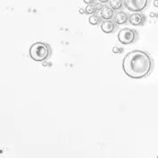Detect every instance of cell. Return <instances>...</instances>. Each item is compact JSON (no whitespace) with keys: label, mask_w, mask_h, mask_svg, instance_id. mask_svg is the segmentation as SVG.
I'll return each instance as SVG.
<instances>
[{"label":"cell","mask_w":158,"mask_h":158,"mask_svg":"<svg viewBox=\"0 0 158 158\" xmlns=\"http://www.w3.org/2000/svg\"><path fill=\"white\" fill-rule=\"evenodd\" d=\"M100 16L103 20H110L114 17V10L112 9L110 6L108 7L106 6H103L102 9L101 11Z\"/></svg>","instance_id":"52a82bcc"},{"label":"cell","mask_w":158,"mask_h":158,"mask_svg":"<svg viewBox=\"0 0 158 158\" xmlns=\"http://www.w3.org/2000/svg\"><path fill=\"white\" fill-rule=\"evenodd\" d=\"M137 38V33L134 30L124 28L121 29L118 33V41L124 45H128L133 43Z\"/></svg>","instance_id":"3957f363"},{"label":"cell","mask_w":158,"mask_h":158,"mask_svg":"<svg viewBox=\"0 0 158 158\" xmlns=\"http://www.w3.org/2000/svg\"><path fill=\"white\" fill-rule=\"evenodd\" d=\"M99 2H100V3H102V4H105V3H108V2H110V0H99Z\"/></svg>","instance_id":"9a60e30c"},{"label":"cell","mask_w":158,"mask_h":158,"mask_svg":"<svg viewBox=\"0 0 158 158\" xmlns=\"http://www.w3.org/2000/svg\"><path fill=\"white\" fill-rule=\"evenodd\" d=\"M94 6H95V10H96V12H95V13H97V15H101V11H102V7H103L102 4V3H98V4H96Z\"/></svg>","instance_id":"7c38bea8"},{"label":"cell","mask_w":158,"mask_h":158,"mask_svg":"<svg viewBox=\"0 0 158 158\" xmlns=\"http://www.w3.org/2000/svg\"><path fill=\"white\" fill-rule=\"evenodd\" d=\"M113 19H114L113 22H114L116 24L120 25V24H124V23H126L128 22V16L125 12H118V13H117V14L114 15Z\"/></svg>","instance_id":"ba28073f"},{"label":"cell","mask_w":158,"mask_h":158,"mask_svg":"<svg viewBox=\"0 0 158 158\" xmlns=\"http://www.w3.org/2000/svg\"><path fill=\"white\" fill-rule=\"evenodd\" d=\"M121 50H122V49H119V48H117V47H116V48H113V49H112V51H113L114 53H115V52H116V53H120Z\"/></svg>","instance_id":"5bb4252c"},{"label":"cell","mask_w":158,"mask_h":158,"mask_svg":"<svg viewBox=\"0 0 158 158\" xmlns=\"http://www.w3.org/2000/svg\"><path fill=\"white\" fill-rule=\"evenodd\" d=\"M110 6L113 10L120 9L124 4V0H110Z\"/></svg>","instance_id":"9c48e42d"},{"label":"cell","mask_w":158,"mask_h":158,"mask_svg":"<svg viewBox=\"0 0 158 158\" xmlns=\"http://www.w3.org/2000/svg\"><path fill=\"white\" fill-rule=\"evenodd\" d=\"M89 23H90V24H92V25H97L99 24V23H100V18H99V16L97 15H92L90 17H89Z\"/></svg>","instance_id":"30bf717a"},{"label":"cell","mask_w":158,"mask_h":158,"mask_svg":"<svg viewBox=\"0 0 158 158\" xmlns=\"http://www.w3.org/2000/svg\"><path fill=\"white\" fill-rule=\"evenodd\" d=\"M124 5L129 11L138 13L148 6V0H124Z\"/></svg>","instance_id":"277c9868"},{"label":"cell","mask_w":158,"mask_h":158,"mask_svg":"<svg viewBox=\"0 0 158 158\" xmlns=\"http://www.w3.org/2000/svg\"><path fill=\"white\" fill-rule=\"evenodd\" d=\"M122 67L128 77L141 79L150 74L153 68V60L144 50H133L125 56Z\"/></svg>","instance_id":"6da1fadb"},{"label":"cell","mask_w":158,"mask_h":158,"mask_svg":"<svg viewBox=\"0 0 158 158\" xmlns=\"http://www.w3.org/2000/svg\"><path fill=\"white\" fill-rule=\"evenodd\" d=\"M79 12H80L81 14H84V13H85V10H84V9H82V8H81V9L79 10Z\"/></svg>","instance_id":"2e32d148"},{"label":"cell","mask_w":158,"mask_h":158,"mask_svg":"<svg viewBox=\"0 0 158 158\" xmlns=\"http://www.w3.org/2000/svg\"><path fill=\"white\" fill-rule=\"evenodd\" d=\"M157 158H158V156H157Z\"/></svg>","instance_id":"e0dca14e"},{"label":"cell","mask_w":158,"mask_h":158,"mask_svg":"<svg viewBox=\"0 0 158 158\" xmlns=\"http://www.w3.org/2000/svg\"><path fill=\"white\" fill-rule=\"evenodd\" d=\"M85 13L87 14V15H94L95 12H96V10H95V6H94L93 5H88L86 7H85Z\"/></svg>","instance_id":"8fae6325"},{"label":"cell","mask_w":158,"mask_h":158,"mask_svg":"<svg viewBox=\"0 0 158 158\" xmlns=\"http://www.w3.org/2000/svg\"><path fill=\"white\" fill-rule=\"evenodd\" d=\"M95 0H84V3L86 5H92L93 3H94Z\"/></svg>","instance_id":"4fadbf2b"},{"label":"cell","mask_w":158,"mask_h":158,"mask_svg":"<svg viewBox=\"0 0 158 158\" xmlns=\"http://www.w3.org/2000/svg\"><path fill=\"white\" fill-rule=\"evenodd\" d=\"M116 23L113 22V21H110V20H104L102 24H101V29L103 32L105 33H112L115 29H116Z\"/></svg>","instance_id":"8992f818"},{"label":"cell","mask_w":158,"mask_h":158,"mask_svg":"<svg viewBox=\"0 0 158 158\" xmlns=\"http://www.w3.org/2000/svg\"><path fill=\"white\" fill-rule=\"evenodd\" d=\"M29 54L31 59L36 62L45 61L49 59L51 54L50 47L45 42H35L33 43L29 50Z\"/></svg>","instance_id":"7a4b0ae2"},{"label":"cell","mask_w":158,"mask_h":158,"mask_svg":"<svg viewBox=\"0 0 158 158\" xmlns=\"http://www.w3.org/2000/svg\"><path fill=\"white\" fill-rule=\"evenodd\" d=\"M129 23L134 25V26H139V25H143L145 21H146V17L144 16L143 14L141 13H134L129 16Z\"/></svg>","instance_id":"5b68a950"}]
</instances>
